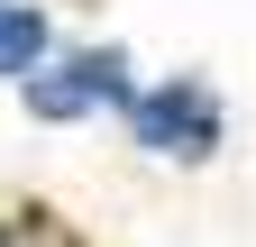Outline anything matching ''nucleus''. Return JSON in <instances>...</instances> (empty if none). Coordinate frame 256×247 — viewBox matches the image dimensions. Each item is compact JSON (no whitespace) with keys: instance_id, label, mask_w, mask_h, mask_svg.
<instances>
[{"instance_id":"1","label":"nucleus","mask_w":256,"mask_h":247,"mask_svg":"<svg viewBox=\"0 0 256 247\" xmlns=\"http://www.w3.org/2000/svg\"><path fill=\"white\" fill-rule=\"evenodd\" d=\"M119 128H128V146H138L146 165L202 174V165H220V146H229V92L210 74H138Z\"/></svg>"},{"instance_id":"3","label":"nucleus","mask_w":256,"mask_h":247,"mask_svg":"<svg viewBox=\"0 0 256 247\" xmlns=\"http://www.w3.org/2000/svg\"><path fill=\"white\" fill-rule=\"evenodd\" d=\"M55 46L64 37H55V10H46V0H0V82H10V92L37 74Z\"/></svg>"},{"instance_id":"2","label":"nucleus","mask_w":256,"mask_h":247,"mask_svg":"<svg viewBox=\"0 0 256 247\" xmlns=\"http://www.w3.org/2000/svg\"><path fill=\"white\" fill-rule=\"evenodd\" d=\"M128 92H138V55L119 37H82V46H55L37 74L18 82V110L37 128H82V119H119Z\"/></svg>"},{"instance_id":"4","label":"nucleus","mask_w":256,"mask_h":247,"mask_svg":"<svg viewBox=\"0 0 256 247\" xmlns=\"http://www.w3.org/2000/svg\"><path fill=\"white\" fill-rule=\"evenodd\" d=\"M0 247H92V229H82L64 202L18 192V202H0Z\"/></svg>"}]
</instances>
